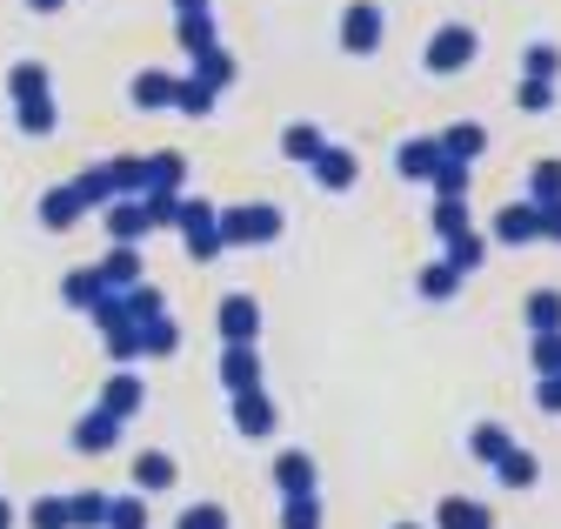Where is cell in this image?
Listing matches in <instances>:
<instances>
[{"label": "cell", "instance_id": "5", "mask_svg": "<svg viewBox=\"0 0 561 529\" xmlns=\"http://www.w3.org/2000/svg\"><path fill=\"white\" fill-rule=\"evenodd\" d=\"M221 389L228 395H248V389H267V362H261V342H228L221 362H215Z\"/></svg>", "mask_w": 561, "mask_h": 529}, {"label": "cell", "instance_id": "23", "mask_svg": "<svg viewBox=\"0 0 561 529\" xmlns=\"http://www.w3.org/2000/svg\"><path fill=\"white\" fill-rule=\"evenodd\" d=\"M174 81H181V75H168V68H140V75L127 81V101H134V108H174Z\"/></svg>", "mask_w": 561, "mask_h": 529}, {"label": "cell", "instance_id": "40", "mask_svg": "<svg viewBox=\"0 0 561 529\" xmlns=\"http://www.w3.org/2000/svg\"><path fill=\"white\" fill-rule=\"evenodd\" d=\"M528 202H535V209L561 202V161H535V175H528Z\"/></svg>", "mask_w": 561, "mask_h": 529}, {"label": "cell", "instance_id": "18", "mask_svg": "<svg viewBox=\"0 0 561 529\" xmlns=\"http://www.w3.org/2000/svg\"><path fill=\"white\" fill-rule=\"evenodd\" d=\"M121 429H127V423H114L107 409H88V416L75 423V436H67V442H75L81 455H107V449L121 442Z\"/></svg>", "mask_w": 561, "mask_h": 529}, {"label": "cell", "instance_id": "3", "mask_svg": "<svg viewBox=\"0 0 561 529\" xmlns=\"http://www.w3.org/2000/svg\"><path fill=\"white\" fill-rule=\"evenodd\" d=\"M474 54H481V34L468 21H448V27L428 34V47H421V68H428V75H461Z\"/></svg>", "mask_w": 561, "mask_h": 529}, {"label": "cell", "instance_id": "41", "mask_svg": "<svg viewBox=\"0 0 561 529\" xmlns=\"http://www.w3.org/2000/svg\"><path fill=\"white\" fill-rule=\"evenodd\" d=\"M27 529H75L67 522V496H34L27 503Z\"/></svg>", "mask_w": 561, "mask_h": 529}, {"label": "cell", "instance_id": "38", "mask_svg": "<svg viewBox=\"0 0 561 529\" xmlns=\"http://www.w3.org/2000/svg\"><path fill=\"white\" fill-rule=\"evenodd\" d=\"M107 529H148V496H107Z\"/></svg>", "mask_w": 561, "mask_h": 529}, {"label": "cell", "instance_id": "33", "mask_svg": "<svg viewBox=\"0 0 561 529\" xmlns=\"http://www.w3.org/2000/svg\"><path fill=\"white\" fill-rule=\"evenodd\" d=\"M67 522L75 529H107V496L101 489H75L67 496Z\"/></svg>", "mask_w": 561, "mask_h": 529}, {"label": "cell", "instance_id": "35", "mask_svg": "<svg viewBox=\"0 0 561 529\" xmlns=\"http://www.w3.org/2000/svg\"><path fill=\"white\" fill-rule=\"evenodd\" d=\"M414 289H421V302H448V295L461 289V275L448 269V261H428V269L414 275Z\"/></svg>", "mask_w": 561, "mask_h": 529}, {"label": "cell", "instance_id": "15", "mask_svg": "<svg viewBox=\"0 0 561 529\" xmlns=\"http://www.w3.org/2000/svg\"><path fill=\"white\" fill-rule=\"evenodd\" d=\"M442 161H455V168H474L481 155H488V127L481 121H455V127H442Z\"/></svg>", "mask_w": 561, "mask_h": 529}, {"label": "cell", "instance_id": "26", "mask_svg": "<svg viewBox=\"0 0 561 529\" xmlns=\"http://www.w3.org/2000/svg\"><path fill=\"white\" fill-rule=\"evenodd\" d=\"M321 148H328V135H321L314 121H288V127H280V155H288V161H301V168H308Z\"/></svg>", "mask_w": 561, "mask_h": 529}, {"label": "cell", "instance_id": "30", "mask_svg": "<svg viewBox=\"0 0 561 529\" xmlns=\"http://www.w3.org/2000/svg\"><path fill=\"white\" fill-rule=\"evenodd\" d=\"M468 449H474V462H488V470H495V462L515 449V436L502 429V423H474V436H468Z\"/></svg>", "mask_w": 561, "mask_h": 529}, {"label": "cell", "instance_id": "32", "mask_svg": "<svg viewBox=\"0 0 561 529\" xmlns=\"http://www.w3.org/2000/svg\"><path fill=\"white\" fill-rule=\"evenodd\" d=\"M215 101H221V94H215V88H201L194 75H181V81H174V108H181L187 121H207V114H215Z\"/></svg>", "mask_w": 561, "mask_h": 529}, {"label": "cell", "instance_id": "42", "mask_svg": "<svg viewBox=\"0 0 561 529\" xmlns=\"http://www.w3.org/2000/svg\"><path fill=\"white\" fill-rule=\"evenodd\" d=\"M428 222H435V235H442V241H455V235H468V228H474L468 202H435V215H428Z\"/></svg>", "mask_w": 561, "mask_h": 529}, {"label": "cell", "instance_id": "8", "mask_svg": "<svg viewBox=\"0 0 561 529\" xmlns=\"http://www.w3.org/2000/svg\"><path fill=\"white\" fill-rule=\"evenodd\" d=\"M94 409H107L114 423H134L140 409H148V382H140L134 369H114V375L101 382V403H94Z\"/></svg>", "mask_w": 561, "mask_h": 529}, {"label": "cell", "instance_id": "37", "mask_svg": "<svg viewBox=\"0 0 561 529\" xmlns=\"http://www.w3.org/2000/svg\"><path fill=\"white\" fill-rule=\"evenodd\" d=\"M194 81L221 94V88L234 81V54H228V47H215V54H201V60H194Z\"/></svg>", "mask_w": 561, "mask_h": 529}, {"label": "cell", "instance_id": "48", "mask_svg": "<svg viewBox=\"0 0 561 529\" xmlns=\"http://www.w3.org/2000/svg\"><path fill=\"white\" fill-rule=\"evenodd\" d=\"M528 362H535V375H561V336H535Z\"/></svg>", "mask_w": 561, "mask_h": 529}, {"label": "cell", "instance_id": "25", "mask_svg": "<svg viewBox=\"0 0 561 529\" xmlns=\"http://www.w3.org/2000/svg\"><path fill=\"white\" fill-rule=\"evenodd\" d=\"M495 483H502V489H535V483H541V455L515 442V449L495 462Z\"/></svg>", "mask_w": 561, "mask_h": 529}, {"label": "cell", "instance_id": "45", "mask_svg": "<svg viewBox=\"0 0 561 529\" xmlns=\"http://www.w3.org/2000/svg\"><path fill=\"white\" fill-rule=\"evenodd\" d=\"M280 529H321V496H295V503H280Z\"/></svg>", "mask_w": 561, "mask_h": 529}, {"label": "cell", "instance_id": "9", "mask_svg": "<svg viewBox=\"0 0 561 529\" xmlns=\"http://www.w3.org/2000/svg\"><path fill=\"white\" fill-rule=\"evenodd\" d=\"M308 168H314V181H321L328 194H347V188L362 181V155H355V148H341V142H328Z\"/></svg>", "mask_w": 561, "mask_h": 529}, {"label": "cell", "instance_id": "49", "mask_svg": "<svg viewBox=\"0 0 561 529\" xmlns=\"http://www.w3.org/2000/svg\"><path fill=\"white\" fill-rule=\"evenodd\" d=\"M535 409L541 416H561V375H535Z\"/></svg>", "mask_w": 561, "mask_h": 529}, {"label": "cell", "instance_id": "10", "mask_svg": "<svg viewBox=\"0 0 561 529\" xmlns=\"http://www.w3.org/2000/svg\"><path fill=\"white\" fill-rule=\"evenodd\" d=\"M261 302L254 295H221V308H215V328H221V336L228 342H261Z\"/></svg>", "mask_w": 561, "mask_h": 529}, {"label": "cell", "instance_id": "46", "mask_svg": "<svg viewBox=\"0 0 561 529\" xmlns=\"http://www.w3.org/2000/svg\"><path fill=\"white\" fill-rule=\"evenodd\" d=\"M174 529H228V509L221 503H194V509L174 516Z\"/></svg>", "mask_w": 561, "mask_h": 529}, {"label": "cell", "instance_id": "36", "mask_svg": "<svg viewBox=\"0 0 561 529\" xmlns=\"http://www.w3.org/2000/svg\"><path fill=\"white\" fill-rule=\"evenodd\" d=\"M121 302H127V322H134V328H140V322H154V315H168V295H161L154 282H140V289H127Z\"/></svg>", "mask_w": 561, "mask_h": 529}, {"label": "cell", "instance_id": "24", "mask_svg": "<svg viewBox=\"0 0 561 529\" xmlns=\"http://www.w3.org/2000/svg\"><path fill=\"white\" fill-rule=\"evenodd\" d=\"M8 94H14V108L54 94V68H47V60H14V68H8Z\"/></svg>", "mask_w": 561, "mask_h": 529}, {"label": "cell", "instance_id": "19", "mask_svg": "<svg viewBox=\"0 0 561 529\" xmlns=\"http://www.w3.org/2000/svg\"><path fill=\"white\" fill-rule=\"evenodd\" d=\"M107 215V235H114V248H134L140 235H154V222H148V202H140V194H134V202H114V209H101Z\"/></svg>", "mask_w": 561, "mask_h": 529}, {"label": "cell", "instance_id": "39", "mask_svg": "<svg viewBox=\"0 0 561 529\" xmlns=\"http://www.w3.org/2000/svg\"><path fill=\"white\" fill-rule=\"evenodd\" d=\"M468 175H474V168H455V161H442V168L428 175L435 202H468Z\"/></svg>", "mask_w": 561, "mask_h": 529}, {"label": "cell", "instance_id": "16", "mask_svg": "<svg viewBox=\"0 0 561 529\" xmlns=\"http://www.w3.org/2000/svg\"><path fill=\"white\" fill-rule=\"evenodd\" d=\"M94 275H101L107 295H127V289L148 282V275H140V248H107V255L94 261Z\"/></svg>", "mask_w": 561, "mask_h": 529}, {"label": "cell", "instance_id": "6", "mask_svg": "<svg viewBox=\"0 0 561 529\" xmlns=\"http://www.w3.org/2000/svg\"><path fill=\"white\" fill-rule=\"evenodd\" d=\"M267 476H274L280 503H295V496H321V462H314L308 449H280Z\"/></svg>", "mask_w": 561, "mask_h": 529}, {"label": "cell", "instance_id": "14", "mask_svg": "<svg viewBox=\"0 0 561 529\" xmlns=\"http://www.w3.org/2000/svg\"><path fill=\"white\" fill-rule=\"evenodd\" d=\"M234 429H241L248 442H261V436H274V429H280V409H274V395H267V389L234 395Z\"/></svg>", "mask_w": 561, "mask_h": 529}, {"label": "cell", "instance_id": "44", "mask_svg": "<svg viewBox=\"0 0 561 529\" xmlns=\"http://www.w3.org/2000/svg\"><path fill=\"white\" fill-rule=\"evenodd\" d=\"M101 342H107V356L127 369V362H140V336H134V322H121V328H101Z\"/></svg>", "mask_w": 561, "mask_h": 529}, {"label": "cell", "instance_id": "20", "mask_svg": "<svg viewBox=\"0 0 561 529\" xmlns=\"http://www.w3.org/2000/svg\"><path fill=\"white\" fill-rule=\"evenodd\" d=\"M435 529H495V509L474 496H442L435 503Z\"/></svg>", "mask_w": 561, "mask_h": 529}, {"label": "cell", "instance_id": "1", "mask_svg": "<svg viewBox=\"0 0 561 529\" xmlns=\"http://www.w3.org/2000/svg\"><path fill=\"white\" fill-rule=\"evenodd\" d=\"M75 194H81V209L134 202V194H140V155H107V161H94V168L75 181Z\"/></svg>", "mask_w": 561, "mask_h": 529}, {"label": "cell", "instance_id": "11", "mask_svg": "<svg viewBox=\"0 0 561 529\" xmlns=\"http://www.w3.org/2000/svg\"><path fill=\"white\" fill-rule=\"evenodd\" d=\"M488 241H502V248H528V241H541L535 202H508V209H495V222H488Z\"/></svg>", "mask_w": 561, "mask_h": 529}, {"label": "cell", "instance_id": "50", "mask_svg": "<svg viewBox=\"0 0 561 529\" xmlns=\"http://www.w3.org/2000/svg\"><path fill=\"white\" fill-rule=\"evenodd\" d=\"M535 222H541V241H561V202H548V209H535Z\"/></svg>", "mask_w": 561, "mask_h": 529}, {"label": "cell", "instance_id": "22", "mask_svg": "<svg viewBox=\"0 0 561 529\" xmlns=\"http://www.w3.org/2000/svg\"><path fill=\"white\" fill-rule=\"evenodd\" d=\"M174 41L187 47V60H201L221 47V27H215V14H174Z\"/></svg>", "mask_w": 561, "mask_h": 529}, {"label": "cell", "instance_id": "13", "mask_svg": "<svg viewBox=\"0 0 561 529\" xmlns=\"http://www.w3.org/2000/svg\"><path fill=\"white\" fill-rule=\"evenodd\" d=\"M181 181H187V155L174 148L140 155V194H181Z\"/></svg>", "mask_w": 561, "mask_h": 529}, {"label": "cell", "instance_id": "54", "mask_svg": "<svg viewBox=\"0 0 561 529\" xmlns=\"http://www.w3.org/2000/svg\"><path fill=\"white\" fill-rule=\"evenodd\" d=\"M394 529H421V522H394Z\"/></svg>", "mask_w": 561, "mask_h": 529}, {"label": "cell", "instance_id": "51", "mask_svg": "<svg viewBox=\"0 0 561 529\" xmlns=\"http://www.w3.org/2000/svg\"><path fill=\"white\" fill-rule=\"evenodd\" d=\"M174 14H215V0H174Z\"/></svg>", "mask_w": 561, "mask_h": 529}, {"label": "cell", "instance_id": "29", "mask_svg": "<svg viewBox=\"0 0 561 529\" xmlns=\"http://www.w3.org/2000/svg\"><path fill=\"white\" fill-rule=\"evenodd\" d=\"M442 261H448V269H455V275H474V269H481V261H488V235H481V228H468V235H455Z\"/></svg>", "mask_w": 561, "mask_h": 529}, {"label": "cell", "instance_id": "17", "mask_svg": "<svg viewBox=\"0 0 561 529\" xmlns=\"http://www.w3.org/2000/svg\"><path fill=\"white\" fill-rule=\"evenodd\" d=\"M394 168H401V181H428V175L442 168V142H435V135H408V142L394 148Z\"/></svg>", "mask_w": 561, "mask_h": 529}, {"label": "cell", "instance_id": "21", "mask_svg": "<svg viewBox=\"0 0 561 529\" xmlns=\"http://www.w3.org/2000/svg\"><path fill=\"white\" fill-rule=\"evenodd\" d=\"M34 215H41V228H54V235H60V228H75L88 209H81L75 181H67V188H47V194H41V202H34Z\"/></svg>", "mask_w": 561, "mask_h": 529}, {"label": "cell", "instance_id": "43", "mask_svg": "<svg viewBox=\"0 0 561 529\" xmlns=\"http://www.w3.org/2000/svg\"><path fill=\"white\" fill-rule=\"evenodd\" d=\"M60 295H67V302H75V308H94V302H101L107 289H101V275H94V269H75V275H67V282H60Z\"/></svg>", "mask_w": 561, "mask_h": 529}, {"label": "cell", "instance_id": "12", "mask_svg": "<svg viewBox=\"0 0 561 529\" xmlns=\"http://www.w3.org/2000/svg\"><path fill=\"white\" fill-rule=\"evenodd\" d=\"M181 483V462L168 449H140L134 455V496H168Z\"/></svg>", "mask_w": 561, "mask_h": 529}, {"label": "cell", "instance_id": "34", "mask_svg": "<svg viewBox=\"0 0 561 529\" xmlns=\"http://www.w3.org/2000/svg\"><path fill=\"white\" fill-rule=\"evenodd\" d=\"M554 75H561V47H548V41L522 47V81H548L554 88Z\"/></svg>", "mask_w": 561, "mask_h": 529}, {"label": "cell", "instance_id": "31", "mask_svg": "<svg viewBox=\"0 0 561 529\" xmlns=\"http://www.w3.org/2000/svg\"><path fill=\"white\" fill-rule=\"evenodd\" d=\"M134 336H140V356H174V349H181V328H174V315H154V322H140Z\"/></svg>", "mask_w": 561, "mask_h": 529}, {"label": "cell", "instance_id": "7", "mask_svg": "<svg viewBox=\"0 0 561 529\" xmlns=\"http://www.w3.org/2000/svg\"><path fill=\"white\" fill-rule=\"evenodd\" d=\"M381 34H388V21H381L375 0H347V14H341V54H375Z\"/></svg>", "mask_w": 561, "mask_h": 529}, {"label": "cell", "instance_id": "2", "mask_svg": "<svg viewBox=\"0 0 561 529\" xmlns=\"http://www.w3.org/2000/svg\"><path fill=\"white\" fill-rule=\"evenodd\" d=\"M215 228H221V248H267L280 235V209L274 202H234V209H215Z\"/></svg>", "mask_w": 561, "mask_h": 529}, {"label": "cell", "instance_id": "52", "mask_svg": "<svg viewBox=\"0 0 561 529\" xmlns=\"http://www.w3.org/2000/svg\"><path fill=\"white\" fill-rule=\"evenodd\" d=\"M27 8H34V14H60V8H67V0H27Z\"/></svg>", "mask_w": 561, "mask_h": 529}, {"label": "cell", "instance_id": "27", "mask_svg": "<svg viewBox=\"0 0 561 529\" xmlns=\"http://www.w3.org/2000/svg\"><path fill=\"white\" fill-rule=\"evenodd\" d=\"M522 315H528V336H561V289H535Z\"/></svg>", "mask_w": 561, "mask_h": 529}, {"label": "cell", "instance_id": "28", "mask_svg": "<svg viewBox=\"0 0 561 529\" xmlns=\"http://www.w3.org/2000/svg\"><path fill=\"white\" fill-rule=\"evenodd\" d=\"M14 121H21V135H34V142H41V135H54V127H60V101H54V94L21 101V108H14Z\"/></svg>", "mask_w": 561, "mask_h": 529}, {"label": "cell", "instance_id": "47", "mask_svg": "<svg viewBox=\"0 0 561 529\" xmlns=\"http://www.w3.org/2000/svg\"><path fill=\"white\" fill-rule=\"evenodd\" d=\"M515 108H522V114H548V108H554V88H548V81H522V88H515Z\"/></svg>", "mask_w": 561, "mask_h": 529}, {"label": "cell", "instance_id": "4", "mask_svg": "<svg viewBox=\"0 0 561 529\" xmlns=\"http://www.w3.org/2000/svg\"><path fill=\"white\" fill-rule=\"evenodd\" d=\"M174 228H181V241H187V261H215V255H221L215 202H194V194H181V209H174Z\"/></svg>", "mask_w": 561, "mask_h": 529}, {"label": "cell", "instance_id": "53", "mask_svg": "<svg viewBox=\"0 0 561 529\" xmlns=\"http://www.w3.org/2000/svg\"><path fill=\"white\" fill-rule=\"evenodd\" d=\"M14 522H21V516H14V503H8V496H0V529H14Z\"/></svg>", "mask_w": 561, "mask_h": 529}]
</instances>
